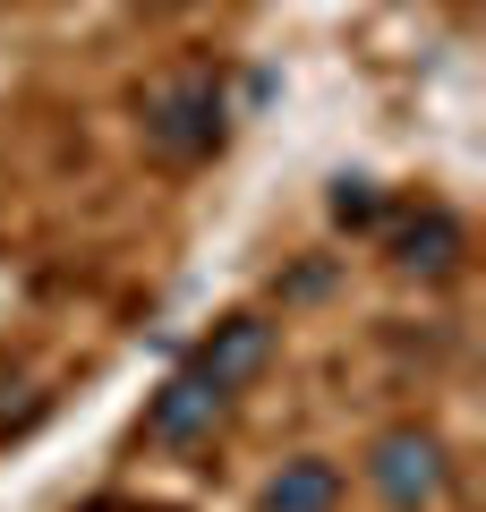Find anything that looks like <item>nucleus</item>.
<instances>
[{
	"mask_svg": "<svg viewBox=\"0 0 486 512\" xmlns=\"http://www.w3.org/2000/svg\"><path fill=\"white\" fill-rule=\"evenodd\" d=\"M137 137L162 154V163H214L222 137H231V86H222V69H171L154 77V86L137 94Z\"/></svg>",
	"mask_w": 486,
	"mask_h": 512,
	"instance_id": "1",
	"label": "nucleus"
},
{
	"mask_svg": "<svg viewBox=\"0 0 486 512\" xmlns=\"http://www.w3.org/2000/svg\"><path fill=\"white\" fill-rule=\"evenodd\" d=\"M367 487H376L393 512H427L435 495H444V444H435L427 427H393V436H376V453H367Z\"/></svg>",
	"mask_w": 486,
	"mask_h": 512,
	"instance_id": "2",
	"label": "nucleus"
},
{
	"mask_svg": "<svg viewBox=\"0 0 486 512\" xmlns=\"http://www.w3.org/2000/svg\"><path fill=\"white\" fill-rule=\"evenodd\" d=\"M265 359H273V325L265 316H222V325L197 342L188 367H197L205 384H222V393H239L248 376H265Z\"/></svg>",
	"mask_w": 486,
	"mask_h": 512,
	"instance_id": "3",
	"label": "nucleus"
},
{
	"mask_svg": "<svg viewBox=\"0 0 486 512\" xmlns=\"http://www.w3.org/2000/svg\"><path fill=\"white\" fill-rule=\"evenodd\" d=\"M222 410H231V393H222V384H205L197 367H180V376L154 393V410H145V436H154V444H197Z\"/></svg>",
	"mask_w": 486,
	"mask_h": 512,
	"instance_id": "4",
	"label": "nucleus"
},
{
	"mask_svg": "<svg viewBox=\"0 0 486 512\" xmlns=\"http://www.w3.org/2000/svg\"><path fill=\"white\" fill-rule=\"evenodd\" d=\"M384 256H393L401 274H452V265H461V222H452L444 205H418V214H401L393 231H384Z\"/></svg>",
	"mask_w": 486,
	"mask_h": 512,
	"instance_id": "5",
	"label": "nucleus"
},
{
	"mask_svg": "<svg viewBox=\"0 0 486 512\" xmlns=\"http://www.w3.org/2000/svg\"><path fill=\"white\" fill-rule=\"evenodd\" d=\"M342 504V470L324 453H299V461H282V470L256 487V512H333Z\"/></svg>",
	"mask_w": 486,
	"mask_h": 512,
	"instance_id": "6",
	"label": "nucleus"
},
{
	"mask_svg": "<svg viewBox=\"0 0 486 512\" xmlns=\"http://www.w3.org/2000/svg\"><path fill=\"white\" fill-rule=\"evenodd\" d=\"M367 214H376L367 180H342V188H333V222H367Z\"/></svg>",
	"mask_w": 486,
	"mask_h": 512,
	"instance_id": "7",
	"label": "nucleus"
},
{
	"mask_svg": "<svg viewBox=\"0 0 486 512\" xmlns=\"http://www.w3.org/2000/svg\"><path fill=\"white\" fill-rule=\"evenodd\" d=\"M145 9H188V0H145Z\"/></svg>",
	"mask_w": 486,
	"mask_h": 512,
	"instance_id": "8",
	"label": "nucleus"
}]
</instances>
